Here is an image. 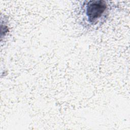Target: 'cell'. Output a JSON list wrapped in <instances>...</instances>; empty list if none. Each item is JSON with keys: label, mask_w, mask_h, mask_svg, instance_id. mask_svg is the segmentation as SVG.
Masks as SVG:
<instances>
[{"label": "cell", "mask_w": 130, "mask_h": 130, "mask_svg": "<svg viewBox=\"0 0 130 130\" xmlns=\"http://www.w3.org/2000/svg\"><path fill=\"white\" fill-rule=\"evenodd\" d=\"M108 6L104 1H90L84 5L85 16L88 21L95 24L107 12Z\"/></svg>", "instance_id": "obj_1"}]
</instances>
